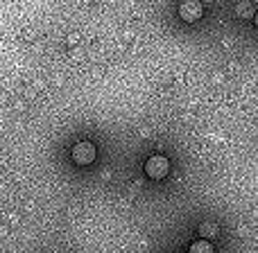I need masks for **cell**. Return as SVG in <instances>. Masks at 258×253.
I'll use <instances>...</instances> for the list:
<instances>
[{"mask_svg":"<svg viewBox=\"0 0 258 253\" xmlns=\"http://www.w3.org/2000/svg\"><path fill=\"white\" fill-rule=\"evenodd\" d=\"M202 12H204V7H202V3H197V0H186V3L179 5V16L188 23H195L197 18L202 16Z\"/></svg>","mask_w":258,"mask_h":253,"instance_id":"cell-3","label":"cell"},{"mask_svg":"<svg viewBox=\"0 0 258 253\" xmlns=\"http://www.w3.org/2000/svg\"><path fill=\"white\" fill-rule=\"evenodd\" d=\"M215 235H218V224H213V222H202L200 224V237L209 240V237H215Z\"/></svg>","mask_w":258,"mask_h":253,"instance_id":"cell-4","label":"cell"},{"mask_svg":"<svg viewBox=\"0 0 258 253\" xmlns=\"http://www.w3.org/2000/svg\"><path fill=\"white\" fill-rule=\"evenodd\" d=\"M190 253H215V251L209 240H197L190 244Z\"/></svg>","mask_w":258,"mask_h":253,"instance_id":"cell-5","label":"cell"},{"mask_svg":"<svg viewBox=\"0 0 258 253\" xmlns=\"http://www.w3.org/2000/svg\"><path fill=\"white\" fill-rule=\"evenodd\" d=\"M256 25H258V14H256Z\"/></svg>","mask_w":258,"mask_h":253,"instance_id":"cell-6","label":"cell"},{"mask_svg":"<svg viewBox=\"0 0 258 253\" xmlns=\"http://www.w3.org/2000/svg\"><path fill=\"white\" fill-rule=\"evenodd\" d=\"M145 172L150 179H163L170 172V160L165 156H152L145 163Z\"/></svg>","mask_w":258,"mask_h":253,"instance_id":"cell-2","label":"cell"},{"mask_svg":"<svg viewBox=\"0 0 258 253\" xmlns=\"http://www.w3.org/2000/svg\"><path fill=\"white\" fill-rule=\"evenodd\" d=\"M95 156H98L95 145L89 140H82L73 147V160H75L77 165H91L95 160Z\"/></svg>","mask_w":258,"mask_h":253,"instance_id":"cell-1","label":"cell"}]
</instances>
